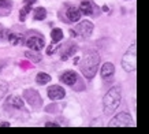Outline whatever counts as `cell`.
<instances>
[{
  "instance_id": "1",
  "label": "cell",
  "mask_w": 149,
  "mask_h": 134,
  "mask_svg": "<svg viewBox=\"0 0 149 134\" xmlns=\"http://www.w3.org/2000/svg\"><path fill=\"white\" fill-rule=\"evenodd\" d=\"M100 67V55L97 52H88L84 56V59L79 63L81 73L85 75V78H93L96 73L99 71Z\"/></svg>"
},
{
  "instance_id": "2",
  "label": "cell",
  "mask_w": 149,
  "mask_h": 134,
  "mask_svg": "<svg viewBox=\"0 0 149 134\" xmlns=\"http://www.w3.org/2000/svg\"><path fill=\"white\" fill-rule=\"evenodd\" d=\"M120 101H122V89H120V86H112L103 98L104 114L105 115L113 114L116 111V108L120 105Z\"/></svg>"
},
{
  "instance_id": "3",
  "label": "cell",
  "mask_w": 149,
  "mask_h": 134,
  "mask_svg": "<svg viewBox=\"0 0 149 134\" xmlns=\"http://www.w3.org/2000/svg\"><path fill=\"white\" fill-rule=\"evenodd\" d=\"M122 67L123 70L127 73H131L136 70L137 67V45L131 44L127 52L123 55L122 58Z\"/></svg>"
},
{
  "instance_id": "4",
  "label": "cell",
  "mask_w": 149,
  "mask_h": 134,
  "mask_svg": "<svg viewBox=\"0 0 149 134\" xmlns=\"http://www.w3.org/2000/svg\"><path fill=\"white\" fill-rule=\"evenodd\" d=\"M133 125H134V122L131 119L130 114H127V112H120V114L115 115L108 123L109 127H115V126H119V127H129V126H133Z\"/></svg>"
},
{
  "instance_id": "5",
  "label": "cell",
  "mask_w": 149,
  "mask_h": 134,
  "mask_svg": "<svg viewBox=\"0 0 149 134\" xmlns=\"http://www.w3.org/2000/svg\"><path fill=\"white\" fill-rule=\"evenodd\" d=\"M95 30V25L91 22V21H82L77 25L75 27V33L77 36L82 37V38H89L92 36V33Z\"/></svg>"
},
{
  "instance_id": "6",
  "label": "cell",
  "mask_w": 149,
  "mask_h": 134,
  "mask_svg": "<svg viewBox=\"0 0 149 134\" xmlns=\"http://www.w3.org/2000/svg\"><path fill=\"white\" fill-rule=\"evenodd\" d=\"M23 97L26 98V101L30 104L33 108H38L41 104H42V98H41L40 93L34 89H26L23 92Z\"/></svg>"
},
{
  "instance_id": "7",
  "label": "cell",
  "mask_w": 149,
  "mask_h": 134,
  "mask_svg": "<svg viewBox=\"0 0 149 134\" xmlns=\"http://www.w3.org/2000/svg\"><path fill=\"white\" fill-rule=\"evenodd\" d=\"M44 45H45V41H44V38H42V36H32L29 37L26 40V47L30 51H36V52H38L40 49L44 48Z\"/></svg>"
},
{
  "instance_id": "8",
  "label": "cell",
  "mask_w": 149,
  "mask_h": 134,
  "mask_svg": "<svg viewBox=\"0 0 149 134\" xmlns=\"http://www.w3.org/2000/svg\"><path fill=\"white\" fill-rule=\"evenodd\" d=\"M47 93H48V97L55 101V100H62V98H64L66 90H64L60 85H52L48 88Z\"/></svg>"
},
{
  "instance_id": "9",
  "label": "cell",
  "mask_w": 149,
  "mask_h": 134,
  "mask_svg": "<svg viewBox=\"0 0 149 134\" xmlns=\"http://www.w3.org/2000/svg\"><path fill=\"white\" fill-rule=\"evenodd\" d=\"M78 8H79L82 15H93V14H96V11H97L96 4L92 0H84V1H81V4H79Z\"/></svg>"
},
{
  "instance_id": "10",
  "label": "cell",
  "mask_w": 149,
  "mask_h": 134,
  "mask_svg": "<svg viewBox=\"0 0 149 134\" xmlns=\"http://www.w3.org/2000/svg\"><path fill=\"white\" fill-rule=\"evenodd\" d=\"M66 17H67L68 22H78V21L81 19L82 14L78 7L70 6V7H67V10H66Z\"/></svg>"
},
{
  "instance_id": "11",
  "label": "cell",
  "mask_w": 149,
  "mask_h": 134,
  "mask_svg": "<svg viewBox=\"0 0 149 134\" xmlns=\"http://www.w3.org/2000/svg\"><path fill=\"white\" fill-rule=\"evenodd\" d=\"M100 74H101V78H103V80H109V78L115 74V66L109 62L104 63L103 66H101Z\"/></svg>"
},
{
  "instance_id": "12",
  "label": "cell",
  "mask_w": 149,
  "mask_h": 134,
  "mask_svg": "<svg viewBox=\"0 0 149 134\" xmlns=\"http://www.w3.org/2000/svg\"><path fill=\"white\" fill-rule=\"evenodd\" d=\"M78 81V75L75 71H66L60 75V82H63L66 85H74Z\"/></svg>"
},
{
  "instance_id": "13",
  "label": "cell",
  "mask_w": 149,
  "mask_h": 134,
  "mask_svg": "<svg viewBox=\"0 0 149 134\" xmlns=\"http://www.w3.org/2000/svg\"><path fill=\"white\" fill-rule=\"evenodd\" d=\"M78 51L77 45H72V44H67L64 48H62V60H67L68 58H71L72 55L75 54Z\"/></svg>"
},
{
  "instance_id": "14",
  "label": "cell",
  "mask_w": 149,
  "mask_h": 134,
  "mask_svg": "<svg viewBox=\"0 0 149 134\" xmlns=\"http://www.w3.org/2000/svg\"><path fill=\"white\" fill-rule=\"evenodd\" d=\"M13 10L11 0H0V17H7Z\"/></svg>"
},
{
  "instance_id": "15",
  "label": "cell",
  "mask_w": 149,
  "mask_h": 134,
  "mask_svg": "<svg viewBox=\"0 0 149 134\" xmlns=\"http://www.w3.org/2000/svg\"><path fill=\"white\" fill-rule=\"evenodd\" d=\"M51 38H52V43H55V44L60 43V41L63 40V30L59 29V27L52 29V31H51Z\"/></svg>"
},
{
  "instance_id": "16",
  "label": "cell",
  "mask_w": 149,
  "mask_h": 134,
  "mask_svg": "<svg viewBox=\"0 0 149 134\" xmlns=\"http://www.w3.org/2000/svg\"><path fill=\"white\" fill-rule=\"evenodd\" d=\"M7 38H8V41L13 45H18V44H22L23 43V36L19 34V33H8Z\"/></svg>"
},
{
  "instance_id": "17",
  "label": "cell",
  "mask_w": 149,
  "mask_h": 134,
  "mask_svg": "<svg viewBox=\"0 0 149 134\" xmlns=\"http://www.w3.org/2000/svg\"><path fill=\"white\" fill-rule=\"evenodd\" d=\"M36 82L38 85H47L48 82H51V75L47 73H38L36 75Z\"/></svg>"
},
{
  "instance_id": "18",
  "label": "cell",
  "mask_w": 149,
  "mask_h": 134,
  "mask_svg": "<svg viewBox=\"0 0 149 134\" xmlns=\"http://www.w3.org/2000/svg\"><path fill=\"white\" fill-rule=\"evenodd\" d=\"M33 17L36 21H44L47 18V10L44 7H37L33 13Z\"/></svg>"
},
{
  "instance_id": "19",
  "label": "cell",
  "mask_w": 149,
  "mask_h": 134,
  "mask_svg": "<svg viewBox=\"0 0 149 134\" xmlns=\"http://www.w3.org/2000/svg\"><path fill=\"white\" fill-rule=\"evenodd\" d=\"M33 10V4H27V3H25V6H23L22 8H21V11H19V17H21V21H25L27 17V14H30V11Z\"/></svg>"
},
{
  "instance_id": "20",
  "label": "cell",
  "mask_w": 149,
  "mask_h": 134,
  "mask_svg": "<svg viewBox=\"0 0 149 134\" xmlns=\"http://www.w3.org/2000/svg\"><path fill=\"white\" fill-rule=\"evenodd\" d=\"M11 104H13L14 108H17V110H22L25 107V104H23V100L19 96H14L11 97Z\"/></svg>"
},
{
  "instance_id": "21",
  "label": "cell",
  "mask_w": 149,
  "mask_h": 134,
  "mask_svg": "<svg viewBox=\"0 0 149 134\" xmlns=\"http://www.w3.org/2000/svg\"><path fill=\"white\" fill-rule=\"evenodd\" d=\"M8 92V84L6 81H0V100L4 97Z\"/></svg>"
},
{
  "instance_id": "22",
  "label": "cell",
  "mask_w": 149,
  "mask_h": 134,
  "mask_svg": "<svg viewBox=\"0 0 149 134\" xmlns=\"http://www.w3.org/2000/svg\"><path fill=\"white\" fill-rule=\"evenodd\" d=\"M25 56H26V58H29L32 62H34V63H38L41 60L40 56H38V55H36V54H33L32 51H26V52H25Z\"/></svg>"
},
{
  "instance_id": "23",
  "label": "cell",
  "mask_w": 149,
  "mask_h": 134,
  "mask_svg": "<svg viewBox=\"0 0 149 134\" xmlns=\"http://www.w3.org/2000/svg\"><path fill=\"white\" fill-rule=\"evenodd\" d=\"M56 48H58V47H56V44H55V43H52V44L48 47V49H47V55H48V56H51L52 54H55Z\"/></svg>"
},
{
  "instance_id": "24",
  "label": "cell",
  "mask_w": 149,
  "mask_h": 134,
  "mask_svg": "<svg viewBox=\"0 0 149 134\" xmlns=\"http://www.w3.org/2000/svg\"><path fill=\"white\" fill-rule=\"evenodd\" d=\"M47 127H59L58 123H55V122H47L45 123Z\"/></svg>"
},
{
  "instance_id": "25",
  "label": "cell",
  "mask_w": 149,
  "mask_h": 134,
  "mask_svg": "<svg viewBox=\"0 0 149 134\" xmlns=\"http://www.w3.org/2000/svg\"><path fill=\"white\" fill-rule=\"evenodd\" d=\"M4 34H6V30H4V27L0 25V41H1V38L4 37Z\"/></svg>"
},
{
  "instance_id": "26",
  "label": "cell",
  "mask_w": 149,
  "mask_h": 134,
  "mask_svg": "<svg viewBox=\"0 0 149 134\" xmlns=\"http://www.w3.org/2000/svg\"><path fill=\"white\" fill-rule=\"evenodd\" d=\"M8 126H11L8 122H0V127H8Z\"/></svg>"
},
{
  "instance_id": "27",
  "label": "cell",
  "mask_w": 149,
  "mask_h": 134,
  "mask_svg": "<svg viewBox=\"0 0 149 134\" xmlns=\"http://www.w3.org/2000/svg\"><path fill=\"white\" fill-rule=\"evenodd\" d=\"M37 0H25V3H27V4H34Z\"/></svg>"
},
{
  "instance_id": "28",
  "label": "cell",
  "mask_w": 149,
  "mask_h": 134,
  "mask_svg": "<svg viewBox=\"0 0 149 134\" xmlns=\"http://www.w3.org/2000/svg\"><path fill=\"white\" fill-rule=\"evenodd\" d=\"M108 7H107V6H104V7H103V11H105V13H107V11H108Z\"/></svg>"
},
{
  "instance_id": "29",
  "label": "cell",
  "mask_w": 149,
  "mask_h": 134,
  "mask_svg": "<svg viewBox=\"0 0 149 134\" xmlns=\"http://www.w3.org/2000/svg\"><path fill=\"white\" fill-rule=\"evenodd\" d=\"M78 60H79V58H74V64H77Z\"/></svg>"
}]
</instances>
